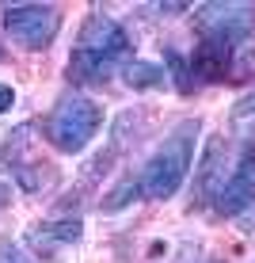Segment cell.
I'll list each match as a JSON object with an SVG mask.
<instances>
[{
	"instance_id": "1",
	"label": "cell",
	"mask_w": 255,
	"mask_h": 263,
	"mask_svg": "<svg viewBox=\"0 0 255 263\" xmlns=\"http://www.w3.org/2000/svg\"><path fill=\"white\" fill-rule=\"evenodd\" d=\"M198 130L202 122H179L175 130L164 138L152 157L145 160V172H141V187H145V198H156V202H168L171 195L183 187L190 164H194V145H198Z\"/></svg>"
},
{
	"instance_id": "2",
	"label": "cell",
	"mask_w": 255,
	"mask_h": 263,
	"mask_svg": "<svg viewBox=\"0 0 255 263\" xmlns=\"http://www.w3.org/2000/svg\"><path fill=\"white\" fill-rule=\"evenodd\" d=\"M103 126V107L88 96H65L46 119V141L57 153H80Z\"/></svg>"
},
{
	"instance_id": "3",
	"label": "cell",
	"mask_w": 255,
	"mask_h": 263,
	"mask_svg": "<svg viewBox=\"0 0 255 263\" xmlns=\"http://www.w3.org/2000/svg\"><path fill=\"white\" fill-rule=\"evenodd\" d=\"M194 27L209 42H225V46L248 42V39H255V4H244V0L202 4V8H194Z\"/></svg>"
},
{
	"instance_id": "4",
	"label": "cell",
	"mask_w": 255,
	"mask_h": 263,
	"mask_svg": "<svg viewBox=\"0 0 255 263\" xmlns=\"http://www.w3.org/2000/svg\"><path fill=\"white\" fill-rule=\"evenodd\" d=\"M4 31L23 50H46L61 31V12L53 4H15L4 12Z\"/></svg>"
},
{
	"instance_id": "5",
	"label": "cell",
	"mask_w": 255,
	"mask_h": 263,
	"mask_svg": "<svg viewBox=\"0 0 255 263\" xmlns=\"http://www.w3.org/2000/svg\"><path fill=\"white\" fill-rule=\"evenodd\" d=\"M248 206H255V138L244 141L240 157H236V164H232V176L225 179L221 195H217V210L225 217L244 214Z\"/></svg>"
},
{
	"instance_id": "6",
	"label": "cell",
	"mask_w": 255,
	"mask_h": 263,
	"mask_svg": "<svg viewBox=\"0 0 255 263\" xmlns=\"http://www.w3.org/2000/svg\"><path fill=\"white\" fill-rule=\"evenodd\" d=\"M76 50L84 53H99V58H111V61H122L130 53V39H126L122 23L111 20L103 12H92L80 27V39H76Z\"/></svg>"
},
{
	"instance_id": "7",
	"label": "cell",
	"mask_w": 255,
	"mask_h": 263,
	"mask_svg": "<svg viewBox=\"0 0 255 263\" xmlns=\"http://www.w3.org/2000/svg\"><path fill=\"white\" fill-rule=\"evenodd\" d=\"M80 237H84V221H80V217H61V221L31 225V229H27V248L42 263H50V259H57V252L65 248V244H76Z\"/></svg>"
},
{
	"instance_id": "8",
	"label": "cell",
	"mask_w": 255,
	"mask_h": 263,
	"mask_svg": "<svg viewBox=\"0 0 255 263\" xmlns=\"http://www.w3.org/2000/svg\"><path fill=\"white\" fill-rule=\"evenodd\" d=\"M229 65H232V46H225V42H209V39H202L194 46L190 72H198L202 80H221Z\"/></svg>"
},
{
	"instance_id": "9",
	"label": "cell",
	"mask_w": 255,
	"mask_h": 263,
	"mask_svg": "<svg viewBox=\"0 0 255 263\" xmlns=\"http://www.w3.org/2000/svg\"><path fill=\"white\" fill-rule=\"evenodd\" d=\"M114 69H118V61L99 58V53L72 50V58H69V80H76V84H107Z\"/></svg>"
},
{
	"instance_id": "10",
	"label": "cell",
	"mask_w": 255,
	"mask_h": 263,
	"mask_svg": "<svg viewBox=\"0 0 255 263\" xmlns=\"http://www.w3.org/2000/svg\"><path fill=\"white\" fill-rule=\"evenodd\" d=\"M122 72H126V84H130V88H138V92H145V88H160L164 80H168L164 65H156V61H141V58L126 61Z\"/></svg>"
},
{
	"instance_id": "11",
	"label": "cell",
	"mask_w": 255,
	"mask_h": 263,
	"mask_svg": "<svg viewBox=\"0 0 255 263\" xmlns=\"http://www.w3.org/2000/svg\"><path fill=\"white\" fill-rule=\"evenodd\" d=\"M145 195V187H141V176H122L118 183L111 187V195L103 198V210L107 214H114V210H122V206H130L133 198H141Z\"/></svg>"
},
{
	"instance_id": "12",
	"label": "cell",
	"mask_w": 255,
	"mask_h": 263,
	"mask_svg": "<svg viewBox=\"0 0 255 263\" xmlns=\"http://www.w3.org/2000/svg\"><path fill=\"white\" fill-rule=\"evenodd\" d=\"M164 61H168V65H164V72L175 80V88H179V92H190V77H187V72H190V61H187V58H179L175 50L164 53Z\"/></svg>"
},
{
	"instance_id": "13",
	"label": "cell",
	"mask_w": 255,
	"mask_h": 263,
	"mask_svg": "<svg viewBox=\"0 0 255 263\" xmlns=\"http://www.w3.org/2000/svg\"><path fill=\"white\" fill-rule=\"evenodd\" d=\"M232 126L240 134H255V96H248V99H240V103H236V111H232Z\"/></svg>"
},
{
	"instance_id": "14",
	"label": "cell",
	"mask_w": 255,
	"mask_h": 263,
	"mask_svg": "<svg viewBox=\"0 0 255 263\" xmlns=\"http://www.w3.org/2000/svg\"><path fill=\"white\" fill-rule=\"evenodd\" d=\"M0 263H34L31 256H23L12 240H0Z\"/></svg>"
},
{
	"instance_id": "15",
	"label": "cell",
	"mask_w": 255,
	"mask_h": 263,
	"mask_svg": "<svg viewBox=\"0 0 255 263\" xmlns=\"http://www.w3.org/2000/svg\"><path fill=\"white\" fill-rule=\"evenodd\" d=\"M12 103H15L12 84H0V115H4V111H12Z\"/></svg>"
},
{
	"instance_id": "16",
	"label": "cell",
	"mask_w": 255,
	"mask_h": 263,
	"mask_svg": "<svg viewBox=\"0 0 255 263\" xmlns=\"http://www.w3.org/2000/svg\"><path fill=\"white\" fill-rule=\"evenodd\" d=\"M0 61H4V46H0Z\"/></svg>"
}]
</instances>
